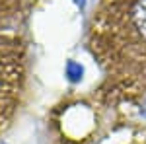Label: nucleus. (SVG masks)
Wrapping results in <instances>:
<instances>
[{
  "instance_id": "nucleus-1",
  "label": "nucleus",
  "mask_w": 146,
  "mask_h": 144,
  "mask_svg": "<svg viewBox=\"0 0 146 144\" xmlns=\"http://www.w3.org/2000/svg\"><path fill=\"white\" fill-rule=\"evenodd\" d=\"M86 47L115 84L146 88V0H98Z\"/></svg>"
},
{
  "instance_id": "nucleus-3",
  "label": "nucleus",
  "mask_w": 146,
  "mask_h": 144,
  "mask_svg": "<svg viewBox=\"0 0 146 144\" xmlns=\"http://www.w3.org/2000/svg\"><path fill=\"white\" fill-rule=\"evenodd\" d=\"M22 2L23 0H0V33L18 18Z\"/></svg>"
},
{
  "instance_id": "nucleus-2",
  "label": "nucleus",
  "mask_w": 146,
  "mask_h": 144,
  "mask_svg": "<svg viewBox=\"0 0 146 144\" xmlns=\"http://www.w3.org/2000/svg\"><path fill=\"white\" fill-rule=\"evenodd\" d=\"M25 45L14 33H0V133L8 129L25 88Z\"/></svg>"
}]
</instances>
